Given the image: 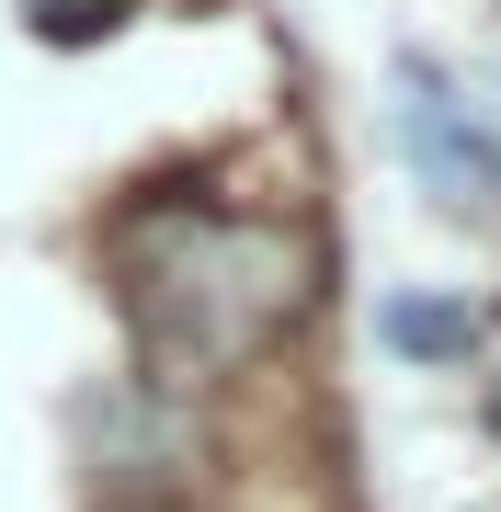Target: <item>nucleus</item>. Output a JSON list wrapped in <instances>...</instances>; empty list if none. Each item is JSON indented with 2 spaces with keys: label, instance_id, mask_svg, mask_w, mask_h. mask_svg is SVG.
Here are the masks:
<instances>
[{
  "label": "nucleus",
  "instance_id": "1",
  "mask_svg": "<svg viewBox=\"0 0 501 512\" xmlns=\"http://www.w3.org/2000/svg\"><path fill=\"white\" fill-rule=\"evenodd\" d=\"M126 274H137V319L171 365H240L262 353L285 319L308 308V262L285 228H240V217H205V205H171L126 239Z\"/></svg>",
  "mask_w": 501,
  "mask_h": 512
},
{
  "label": "nucleus",
  "instance_id": "2",
  "mask_svg": "<svg viewBox=\"0 0 501 512\" xmlns=\"http://www.w3.org/2000/svg\"><path fill=\"white\" fill-rule=\"evenodd\" d=\"M399 160L422 171L433 205H501V126L433 57H399Z\"/></svg>",
  "mask_w": 501,
  "mask_h": 512
},
{
  "label": "nucleus",
  "instance_id": "3",
  "mask_svg": "<svg viewBox=\"0 0 501 512\" xmlns=\"http://www.w3.org/2000/svg\"><path fill=\"white\" fill-rule=\"evenodd\" d=\"M376 330H388V353H410V365H467L479 353V308H456V296H388Z\"/></svg>",
  "mask_w": 501,
  "mask_h": 512
},
{
  "label": "nucleus",
  "instance_id": "4",
  "mask_svg": "<svg viewBox=\"0 0 501 512\" xmlns=\"http://www.w3.org/2000/svg\"><path fill=\"white\" fill-rule=\"evenodd\" d=\"M23 12H35L46 35H92V23H114L126 0H23Z\"/></svg>",
  "mask_w": 501,
  "mask_h": 512
}]
</instances>
